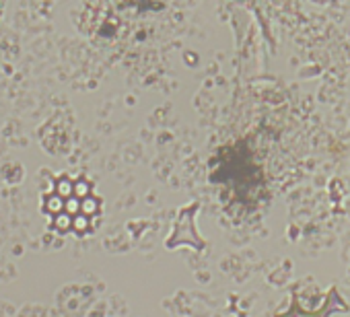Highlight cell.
Returning <instances> with one entry per match:
<instances>
[{"instance_id": "obj_1", "label": "cell", "mask_w": 350, "mask_h": 317, "mask_svg": "<svg viewBox=\"0 0 350 317\" xmlns=\"http://www.w3.org/2000/svg\"><path fill=\"white\" fill-rule=\"evenodd\" d=\"M350 307L348 303L344 301V297L340 294L338 288H329L323 297H321V303L319 307L315 305H307L301 301L299 292L293 290L291 294V305L280 309L274 317H334L338 313H346Z\"/></svg>"}]
</instances>
